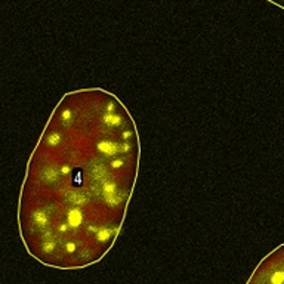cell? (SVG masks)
Wrapping results in <instances>:
<instances>
[{
  "label": "cell",
  "mask_w": 284,
  "mask_h": 284,
  "mask_svg": "<svg viewBox=\"0 0 284 284\" xmlns=\"http://www.w3.org/2000/svg\"><path fill=\"white\" fill-rule=\"evenodd\" d=\"M141 163L136 123L104 89L64 95L27 164L18 203L31 257L58 269L99 262L126 218Z\"/></svg>",
  "instance_id": "obj_1"
},
{
  "label": "cell",
  "mask_w": 284,
  "mask_h": 284,
  "mask_svg": "<svg viewBox=\"0 0 284 284\" xmlns=\"http://www.w3.org/2000/svg\"><path fill=\"white\" fill-rule=\"evenodd\" d=\"M246 284H284V243L257 263Z\"/></svg>",
  "instance_id": "obj_2"
},
{
  "label": "cell",
  "mask_w": 284,
  "mask_h": 284,
  "mask_svg": "<svg viewBox=\"0 0 284 284\" xmlns=\"http://www.w3.org/2000/svg\"><path fill=\"white\" fill-rule=\"evenodd\" d=\"M271 2H274L275 5H278V6H281L284 9V0H271Z\"/></svg>",
  "instance_id": "obj_3"
}]
</instances>
